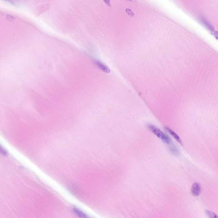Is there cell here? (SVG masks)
<instances>
[{"label": "cell", "mask_w": 218, "mask_h": 218, "mask_svg": "<svg viewBox=\"0 0 218 218\" xmlns=\"http://www.w3.org/2000/svg\"><path fill=\"white\" fill-rule=\"evenodd\" d=\"M148 128L152 133L156 136L158 138H160L165 144L168 145L172 144V142L170 137L165 133L163 131H161L158 127L153 124H149L148 125Z\"/></svg>", "instance_id": "obj_1"}, {"label": "cell", "mask_w": 218, "mask_h": 218, "mask_svg": "<svg viewBox=\"0 0 218 218\" xmlns=\"http://www.w3.org/2000/svg\"><path fill=\"white\" fill-rule=\"evenodd\" d=\"M201 191V187L199 183H194L192 185L191 192L192 195L194 196H199L200 193Z\"/></svg>", "instance_id": "obj_2"}, {"label": "cell", "mask_w": 218, "mask_h": 218, "mask_svg": "<svg viewBox=\"0 0 218 218\" xmlns=\"http://www.w3.org/2000/svg\"><path fill=\"white\" fill-rule=\"evenodd\" d=\"M165 129L166 131H168L170 134L173 137V138L178 141L179 144H182V140L179 137V136L174 132V131H172L168 127H165Z\"/></svg>", "instance_id": "obj_3"}, {"label": "cell", "mask_w": 218, "mask_h": 218, "mask_svg": "<svg viewBox=\"0 0 218 218\" xmlns=\"http://www.w3.org/2000/svg\"><path fill=\"white\" fill-rule=\"evenodd\" d=\"M96 64L97 67L104 72H105V73L110 72V70L109 68L107 66L104 65L102 62L99 61H96Z\"/></svg>", "instance_id": "obj_4"}, {"label": "cell", "mask_w": 218, "mask_h": 218, "mask_svg": "<svg viewBox=\"0 0 218 218\" xmlns=\"http://www.w3.org/2000/svg\"><path fill=\"white\" fill-rule=\"evenodd\" d=\"M73 211L75 214L78 216L80 218H88L86 214H85L82 211L80 210L78 208L74 207L73 208Z\"/></svg>", "instance_id": "obj_5"}, {"label": "cell", "mask_w": 218, "mask_h": 218, "mask_svg": "<svg viewBox=\"0 0 218 218\" xmlns=\"http://www.w3.org/2000/svg\"><path fill=\"white\" fill-rule=\"evenodd\" d=\"M169 149L171 153H172L173 154L175 155H177L179 153V151L177 149V148L173 145V144H171L170 145H169Z\"/></svg>", "instance_id": "obj_6"}, {"label": "cell", "mask_w": 218, "mask_h": 218, "mask_svg": "<svg viewBox=\"0 0 218 218\" xmlns=\"http://www.w3.org/2000/svg\"><path fill=\"white\" fill-rule=\"evenodd\" d=\"M206 214L209 218H217V214L212 211L209 210H206Z\"/></svg>", "instance_id": "obj_7"}, {"label": "cell", "mask_w": 218, "mask_h": 218, "mask_svg": "<svg viewBox=\"0 0 218 218\" xmlns=\"http://www.w3.org/2000/svg\"><path fill=\"white\" fill-rule=\"evenodd\" d=\"M0 154L4 156L6 155L7 154L6 150L2 146H1V144H0Z\"/></svg>", "instance_id": "obj_8"}]
</instances>
